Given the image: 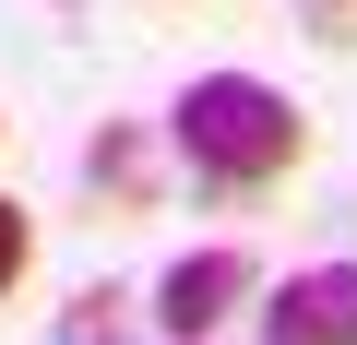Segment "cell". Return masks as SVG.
Here are the masks:
<instances>
[{
  "label": "cell",
  "instance_id": "6da1fadb",
  "mask_svg": "<svg viewBox=\"0 0 357 345\" xmlns=\"http://www.w3.org/2000/svg\"><path fill=\"white\" fill-rule=\"evenodd\" d=\"M167 143L191 155L203 191H274L286 167L310 155V119H298V95H274L262 72H203V84H178Z\"/></svg>",
  "mask_w": 357,
  "mask_h": 345
},
{
  "label": "cell",
  "instance_id": "7a4b0ae2",
  "mask_svg": "<svg viewBox=\"0 0 357 345\" xmlns=\"http://www.w3.org/2000/svg\"><path fill=\"white\" fill-rule=\"evenodd\" d=\"M143 309H155V333H167V345H215V333L250 309V250H227V238H215V250H178V262L155 274V298H143Z\"/></svg>",
  "mask_w": 357,
  "mask_h": 345
},
{
  "label": "cell",
  "instance_id": "3957f363",
  "mask_svg": "<svg viewBox=\"0 0 357 345\" xmlns=\"http://www.w3.org/2000/svg\"><path fill=\"white\" fill-rule=\"evenodd\" d=\"M262 345H357V262H310L262 298Z\"/></svg>",
  "mask_w": 357,
  "mask_h": 345
},
{
  "label": "cell",
  "instance_id": "277c9868",
  "mask_svg": "<svg viewBox=\"0 0 357 345\" xmlns=\"http://www.w3.org/2000/svg\"><path fill=\"white\" fill-rule=\"evenodd\" d=\"M60 345H143V321H131L119 286H84V298L60 309Z\"/></svg>",
  "mask_w": 357,
  "mask_h": 345
},
{
  "label": "cell",
  "instance_id": "5b68a950",
  "mask_svg": "<svg viewBox=\"0 0 357 345\" xmlns=\"http://www.w3.org/2000/svg\"><path fill=\"white\" fill-rule=\"evenodd\" d=\"M24 262H36V227H24V203H0V298L24 286Z\"/></svg>",
  "mask_w": 357,
  "mask_h": 345
},
{
  "label": "cell",
  "instance_id": "8992f818",
  "mask_svg": "<svg viewBox=\"0 0 357 345\" xmlns=\"http://www.w3.org/2000/svg\"><path fill=\"white\" fill-rule=\"evenodd\" d=\"M96 179H107V191H143L155 167H143V143H131V131H107V143H96Z\"/></svg>",
  "mask_w": 357,
  "mask_h": 345
}]
</instances>
